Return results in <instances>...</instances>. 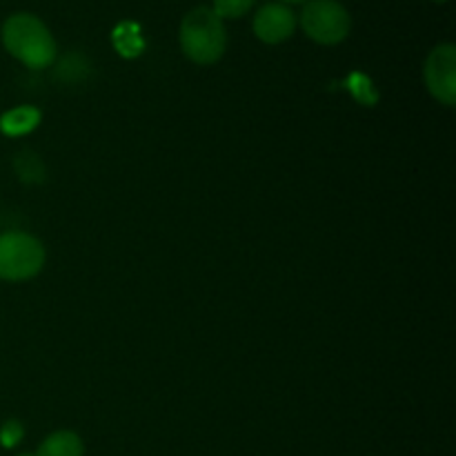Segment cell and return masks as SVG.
I'll return each instance as SVG.
<instances>
[{
    "mask_svg": "<svg viewBox=\"0 0 456 456\" xmlns=\"http://www.w3.org/2000/svg\"><path fill=\"white\" fill-rule=\"evenodd\" d=\"M3 45L29 69H45L56 61V43L52 31L31 13H13L4 20Z\"/></svg>",
    "mask_w": 456,
    "mask_h": 456,
    "instance_id": "6da1fadb",
    "label": "cell"
},
{
    "mask_svg": "<svg viewBox=\"0 0 456 456\" xmlns=\"http://www.w3.org/2000/svg\"><path fill=\"white\" fill-rule=\"evenodd\" d=\"M181 47L190 61L212 65L225 53L227 34L223 20L209 7H196L181 22Z\"/></svg>",
    "mask_w": 456,
    "mask_h": 456,
    "instance_id": "7a4b0ae2",
    "label": "cell"
},
{
    "mask_svg": "<svg viewBox=\"0 0 456 456\" xmlns=\"http://www.w3.org/2000/svg\"><path fill=\"white\" fill-rule=\"evenodd\" d=\"M45 265V248L25 232H7L0 236V279H34Z\"/></svg>",
    "mask_w": 456,
    "mask_h": 456,
    "instance_id": "3957f363",
    "label": "cell"
},
{
    "mask_svg": "<svg viewBox=\"0 0 456 456\" xmlns=\"http://www.w3.org/2000/svg\"><path fill=\"white\" fill-rule=\"evenodd\" d=\"M301 27L314 43L337 45L352 29V18L338 0H310L303 7Z\"/></svg>",
    "mask_w": 456,
    "mask_h": 456,
    "instance_id": "277c9868",
    "label": "cell"
},
{
    "mask_svg": "<svg viewBox=\"0 0 456 456\" xmlns=\"http://www.w3.org/2000/svg\"><path fill=\"white\" fill-rule=\"evenodd\" d=\"M426 85L432 96L444 105L456 102V47L452 43L439 45L426 61Z\"/></svg>",
    "mask_w": 456,
    "mask_h": 456,
    "instance_id": "5b68a950",
    "label": "cell"
},
{
    "mask_svg": "<svg viewBox=\"0 0 456 456\" xmlns=\"http://www.w3.org/2000/svg\"><path fill=\"white\" fill-rule=\"evenodd\" d=\"M297 29V16L281 3H270L258 9L254 18V34L267 45H279L288 40Z\"/></svg>",
    "mask_w": 456,
    "mask_h": 456,
    "instance_id": "8992f818",
    "label": "cell"
},
{
    "mask_svg": "<svg viewBox=\"0 0 456 456\" xmlns=\"http://www.w3.org/2000/svg\"><path fill=\"white\" fill-rule=\"evenodd\" d=\"M40 125V111L36 107L22 105L13 107V110L4 111L0 116V132L4 136H25V134L34 132Z\"/></svg>",
    "mask_w": 456,
    "mask_h": 456,
    "instance_id": "52a82bcc",
    "label": "cell"
},
{
    "mask_svg": "<svg viewBox=\"0 0 456 456\" xmlns=\"http://www.w3.org/2000/svg\"><path fill=\"white\" fill-rule=\"evenodd\" d=\"M85 445L76 432L61 430L49 435L43 444L38 445L34 456H83Z\"/></svg>",
    "mask_w": 456,
    "mask_h": 456,
    "instance_id": "ba28073f",
    "label": "cell"
},
{
    "mask_svg": "<svg viewBox=\"0 0 456 456\" xmlns=\"http://www.w3.org/2000/svg\"><path fill=\"white\" fill-rule=\"evenodd\" d=\"M16 174L20 176V181L25 183H43L45 181V165L34 151H20L16 156Z\"/></svg>",
    "mask_w": 456,
    "mask_h": 456,
    "instance_id": "9c48e42d",
    "label": "cell"
},
{
    "mask_svg": "<svg viewBox=\"0 0 456 456\" xmlns=\"http://www.w3.org/2000/svg\"><path fill=\"white\" fill-rule=\"evenodd\" d=\"M114 45L123 56H138L142 52V38L138 36V27L129 25V22L120 25L114 34Z\"/></svg>",
    "mask_w": 456,
    "mask_h": 456,
    "instance_id": "30bf717a",
    "label": "cell"
},
{
    "mask_svg": "<svg viewBox=\"0 0 456 456\" xmlns=\"http://www.w3.org/2000/svg\"><path fill=\"white\" fill-rule=\"evenodd\" d=\"M254 0H214L212 12L218 18H240L243 13H248L252 9Z\"/></svg>",
    "mask_w": 456,
    "mask_h": 456,
    "instance_id": "8fae6325",
    "label": "cell"
},
{
    "mask_svg": "<svg viewBox=\"0 0 456 456\" xmlns=\"http://www.w3.org/2000/svg\"><path fill=\"white\" fill-rule=\"evenodd\" d=\"M22 435H25V430H22L20 423L7 421L3 428H0V444H3L4 448H13V445L20 444Z\"/></svg>",
    "mask_w": 456,
    "mask_h": 456,
    "instance_id": "7c38bea8",
    "label": "cell"
},
{
    "mask_svg": "<svg viewBox=\"0 0 456 456\" xmlns=\"http://www.w3.org/2000/svg\"><path fill=\"white\" fill-rule=\"evenodd\" d=\"M283 3H305V0H283Z\"/></svg>",
    "mask_w": 456,
    "mask_h": 456,
    "instance_id": "4fadbf2b",
    "label": "cell"
},
{
    "mask_svg": "<svg viewBox=\"0 0 456 456\" xmlns=\"http://www.w3.org/2000/svg\"><path fill=\"white\" fill-rule=\"evenodd\" d=\"M435 3H445V0H435Z\"/></svg>",
    "mask_w": 456,
    "mask_h": 456,
    "instance_id": "5bb4252c",
    "label": "cell"
},
{
    "mask_svg": "<svg viewBox=\"0 0 456 456\" xmlns=\"http://www.w3.org/2000/svg\"><path fill=\"white\" fill-rule=\"evenodd\" d=\"M22 456H29V454H22Z\"/></svg>",
    "mask_w": 456,
    "mask_h": 456,
    "instance_id": "9a60e30c",
    "label": "cell"
}]
</instances>
